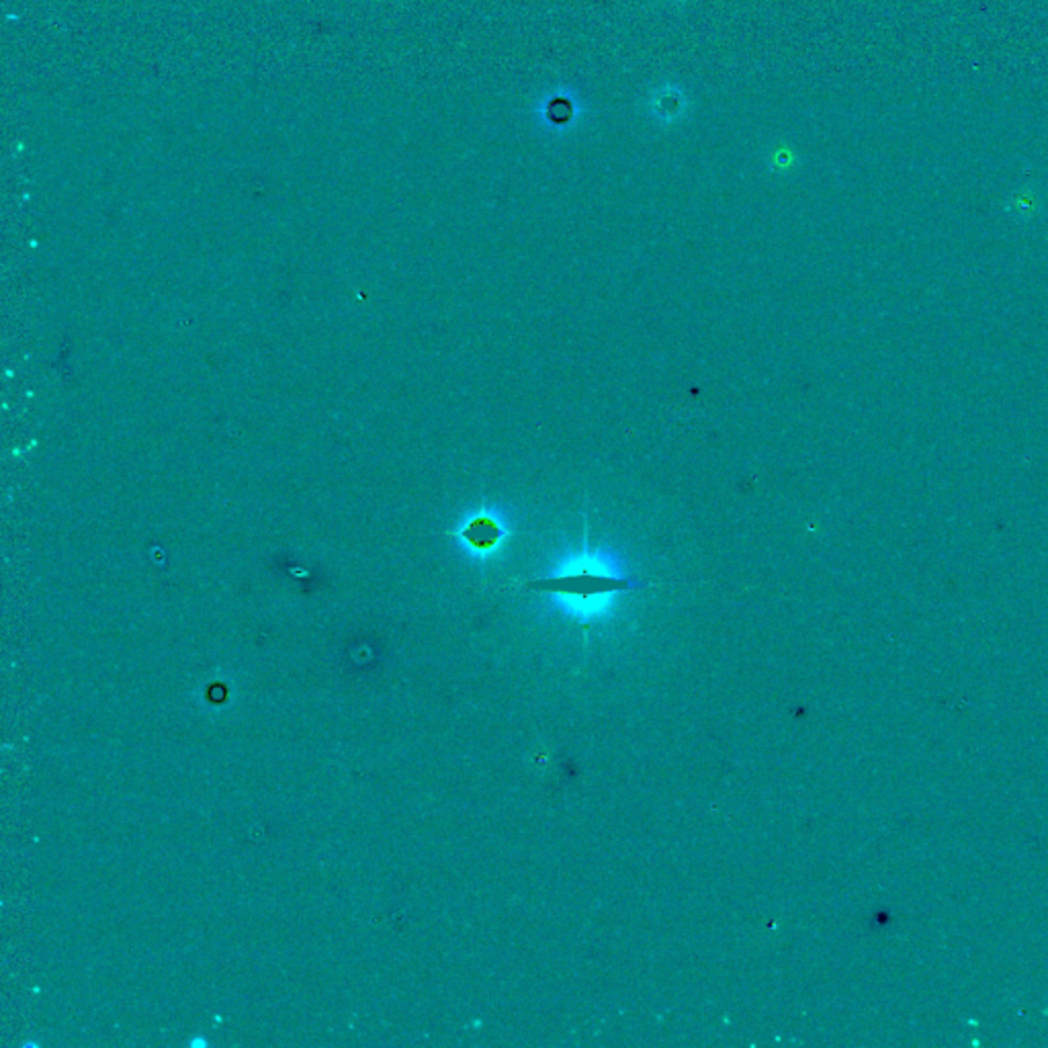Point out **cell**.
<instances>
[{"instance_id":"2","label":"cell","mask_w":1048,"mask_h":1048,"mask_svg":"<svg viewBox=\"0 0 1048 1048\" xmlns=\"http://www.w3.org/2000/svg\"><path fill=\"white\" fill-rule=\"evenodd\" d=\"M510 535L507 519L493 510H481L461 526L458 537L477 557H490L504 545Z\"/></svg>"},{"instance_id":"1","label":"cell","mask_w":1048,"mask_h":1048,"mask_svg":"<svg viewBox=\"0 0 1048 1048\" xmlns=\"http://www.w3.org/2000/svg\"><path fill=\"white\" fill-rule=\"evenodd\" d=\"M540 582L557 610L577 622L605 619L617 608L622 592L633 588L617 557L588 549L565 557Z\"/></svg>"}]
</instances>
